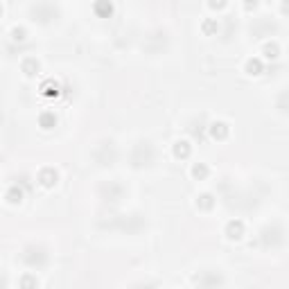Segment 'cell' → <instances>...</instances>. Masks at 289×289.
I'll list each match as a JSON object with an SVG mask.
<instances>
[{
  "mask_svg": "<svg viewBox=\"0 0 289 289\" xmlns=\"http://www.w3.org/2000/svg\"><path fill=\"white\" fill-rule=\"evenodd\" d=\"M23 260H25V265H27V267H43L47 262V253L43 251V248L30 246L23 253Z\"/></svg>",
  "mask_w": 289,
  "mask_h": 289,
  "instance_id": "obj_1",
  "label": "cell"
},
{
  "mask_svg": "<svg viewBox=\"0 0 289 289\" xmlns=\"http://www.w3.org/2000/svg\"><path fill=\"white\" fill-rule=\"evenodd\" d=\"M41 95L45 97V100H54V97H61V84L57 82V79H45V82L41 84Z\"/></svg>",
  "mask_w": 289,
  "mask_h": 289,
  "instance_id": "obj_2",
  "label": "cell"
},
{
  "mask_svg": "<svg viewBox=\"0 0 289 289\" xmlns=\"http://www.w3.org/2000/svg\"><path fill=\"white\" fill-rule=\"evenodd\" d=\"M36 178H39V183H41L43 188H54L57 181H59V172L54 170V167H43Z\"/></svg>",
  "mask_w": 289,
  "mask_h": 289,
  "instance_id": "obj_3",
  "label": "cell"
},
{
  "mask_svg": "<svg viewBox=\"0 0 289 289\" xmlns=\"http://www.w3.org/2000/svg\"><path fill=\"white\" fill-rule=\"evenodd\" d=\"M244 235V222L242 219H230L226 224V237L228 240H240Z\"/></svg>",
  "mask_w": 289,
  "mask_h": 289,
  "instance_id": "obj_4",
  "label": "cell"
},
{
  "mask_svg": "<svg viewBox=\"0 0 289 289\" xmlns=\"http://www.w3.org/2000/svg\"><path fill=\"white\" fill-rule=\"evenodd\" d=\"M208 129H210V136L215 138V140H224L226 136H228V124L226 122H222V120H219V122H213L210 124V127H208Z\"/></svg>",
  "mask_w": 289,
  "mask_h": 289,
  "instance_id": "obj_5",
  "label": "cell"
},
{
  "mask_svg": "<svg viewBox=\"0 0 289 289\" xmlns=\"http://www.w3.org/2000/svg\"><path fill=\"white\" fill-rule=\"evenodd\" d=\"M39 127L41 129H52V127H57V115H54L52 111H43L41 115H39Z\"/></svg>",
  "mask_w": 289,
  "mask_h": 289,
  "instance_id": "obj_6",
  "label": "cell"
},
{
  "mask_svg": "<svg viewBox=\"0 0 289 289\" xmlns=\"http://www.w3.org/2000/svg\"><path fill=\"white\" fill-rule=\"evenodd\" d=\"M21 68H23V72L27 77H32V75H36V72H39V68H41V66H39V61H36L34 57H27V59L21 64Z\"/></svg>",
  "mask_w": 289,
  "mask_h": 289,
  "instance_id": "obj_7",
  "label": "cell"
},
{
  "mask_svg": "<svg viewBox=\"0 0 289 289\" xmlns=\"http://www.w3.org/2000/svg\"><path fill=\"white\" fill-rule=\"evenodd\" d=\"M7 201L9 203H21L23 201V197H25V192H23V188H18V185H12V188L7 190Z\"/></svg>",
  "mask_w": 289,
  "mask_h": 289,
  "instance_id": "obj_8",
  "label": "cell"
},
{
  "mask_svg": "<svg viewBox=\"0 0 289 289\" xmlns=\"http://www.w3.org/2000/svg\"><path fill=\"white\" fill-rule=\"evenodd\" d=\"M18 285H21V289H36L39 287V280H36L34 273H23L21 280H18Z\"/></svg>",
  "mask_w": 289,
  "mask_h": 289,
  "instance_id": "obj_9",
  "label": "cell"
},
{
  "mask_svg": "<svg viewBox=\"0 0 289 289\" xmlns=\"http://www.w3.org/2000/svg\"><path fill=\"white\" fill-rule=\"evenodd\" d=\"M262 68H265V66H262V61H260L258 57L248 59V61H246V66H244V70H246L248 75H260V72H262Z\"/></svg>",
  "mask_w": 289,
  "mask_h": 289,
  "instance_id": "obj_10",
  "label": "cell"
},
{
  "mask_svg": "<svg viewBox=\"0 0 289 289\" xmlns=\"http://www.w3.org/2000/svg\"><path fill=\"white\" fill-rule=\"evenodd\" d=\"M174 156H177V158H188L190 156V142L178 140L177 145H174Z\"/></svg>",
  "mask_w": 289,
  "mask_h": 289,
  "instance_id": "obj_11",
  "label": "cell"
},
{
  "mask_svg": "<svg viewBox=\"0 0 289 289\" xmlns=\"http://www.w3.org/2000/svg\"><path fill=\"white\" fill-rule=\"evenodd\" d=\"M197 206H199L201 210H210V208L215 206L213 195H199V197H197Z\"/></svg>",
  "mask_w": 289,
  "mask_h": 289,
  "instance_id": "obj_12",
  "label": "cell"
},
{
  "mask_svg": "<svg viewBox=\"0 0 289 289\" xmlns=\"http://www.w3.org/2000/svg\"><path fill=\"white\" fill-rule=\"evenodd\" d=\"M95 12L100 14V16L109 18L111 16V12H113V5L111 2H107V0H104V2H95Z\"/></svg>",
  "mask_w": 289,
  "mask_h": 289,
  "instance_id": "obj_13",
  "label": "cell"
},
{
  "mask_svg": "<svg viewBox=\"0 0 289 289\" xmlns=\"http://www.w3.org/2000/svg\"><path fill=\"white\" fill-rule=\"evenodd\" d=\"M192 177L195 178H206L208 177V165L206 163H195V165H192Z\"/></svg>",
  "mask_w": 289,
  "mask_h": 289,
  "instance_id": "obj_14",
  "label": "cell"
},
{
  "mask_svg": "<svg viewBox=\"0 0 289 289\" xmlns=\"http://www.w3.org/2000/svg\"><path fill=\"white\" fill-rule=\"evenodd\" d=\"M201 30L206 32V34H213V32H217V30H219V23L215 21V18H208V21H203Z\"/></svg>",
  "mask_w": 289,
  "mask_h": 289,
  "instance_id": "obj_15",
  "label": "cell"
},
{
  "mask_svg": "<svg viewBox=\"0 0 289 289\" xmlns=\"http://www.w3.org/2000/svg\"><path fill=\"white\" fill-rule=\"evenodd\" d=\"M278 52H280V50H278L276 43H267L265 45V57L267 59H278Z\"/></svg>",
  "mask_w": 289,
  "mask_h": 289,
  "instance_id": "obj_16",
  "label": "cell"
},
{
  "mask_svg": "<svg viewBox=\"0 0 289 289\" xmlns=\"http://www.w3.org/2000/svg\"><path fill=\"white\" fill-rule=\"evenodd\" d=\"M12 39H14V41H25V30H23V27H14V30H12Z\"/></svg>",
  "mask_w": 289,
  "mask_h": 289,
  "instance_id": "obj_17",
  "label": "cell"
},
{
  "mask_svg": "<svg viewBox=\"0 0 289 289\" xmlns=\"http://www.w3.org/2000/svg\"><path fill=\"white\" fill-rule=\"evenodd\" d=\"M138 289H154L152 285H145V287H138Z\"/></svg>",
  "mask_w": 289,
  "mask_h": 289,
  "instance_id": "obj_18",
  "label": "cell"
},
{
  "mask_svg": "<svg viewBox=\"0 0 289 289\" xmlns=\"http://www.w3.org/2000/svg\"><path fill=\"white\" fill-rule=\"evenodd\" d=\"M0 14H2V7H0Z\"/></svg>",
  "mask_w": 289,
  "mask_h": 289,
  "instance_id": "obj_19",
  "label": "cell"
}]
</instances>
